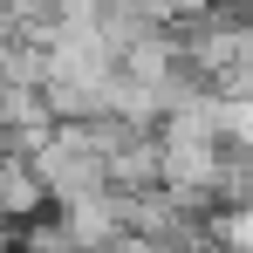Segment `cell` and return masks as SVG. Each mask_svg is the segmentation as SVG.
Wrapping results in <instances>:
<instances>
[{
  "mask_svg": "<svg viewBox=\"0 0 253 253\" xmlns=\"http://www.w3.org/2000/svg\"><path fill=\"white\" fill-rule=\"evenodd\" d=\"M42 212H48L42 178L28 171V158H21L14 144H0V226H28V219H42Z\"/></svg>",
  "mask_w": 253,
  "mask_h": 253,
  "instance_id": "1",
  "label": "cell"
},
{
  "mask_svg": "<svg viewBox=\"0 0 253 253\" xmlns=\"http://www.w3.org/2000/svg\"><path fill=\"white\" fill-rule=\"evenodd\" d=\"M212 247L219 253H253V199L212 212Z\"/></svg>",
  "mask_w": 253,
  "mask_h": 253,
  "instance_id": "2",
  "label": "cell"
},
{
  "mask_svg": "<svg viewBox=\"0 0 253 253\" xmlns=\"http://www.w3.org/2000/svg\"><path fill=\"white\" fill-rule=\"evenodd\" d=\"M219 144L253 151V96H219Z\"/></svg>",
  "mask_w": 253,
  "mask_h": 253,
  "instance_id": "3",
  "label": "cell"
},
{
  "mask_svg": "<svg viewBox=\"0 0 253 253\" xmlns=\"http://www.w3.org/2000/svg\"><path fill=\"white\" fill-rule=\"evenodd\" d=\"M103 7H117V0H103Z\"/></svg>",
  "mask_w": 253,
  "mask_h": 253,
  "instance_id": "4",
  "label": "cell"
}]
</instances>
